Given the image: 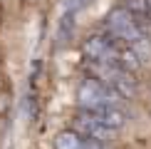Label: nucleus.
<instances>
[{"label":"nucleus","instance_id":"f257e3e1","mask_svg":"<svg viewBox=\"0 0 151 149\" xmlns=\"http://www.w3.org/2000/svg\"><path fill=\"white\" fill-rule=\"evenodd\" d=\"M77 104L82 109L97 112V109L106 107V104H122V97L109 85L99 82L94 77H84L79 82V87H77Z\"/></svg>","mask_w":151,"mask_h":149},{"label":"nucleus","instance_id":"f03ea898","mask_svg":"<svg viewBox=\"0 0 151 149\" xmlns=\"http://www.w3.org/2000/svg\"><path fill=\"white\" fill-rule=\"evenodd\" d=\"M106 33L114 42H124V45H134L139 37H144V27L134 20V15L127 10V5H116L114 10L106 15Z\"/></svg>","mask_w":151,"mask_h":149},{"label":"nucleus","instance_id":"39448f33","mask_svg":"<svg viewBox=\"0 0 151 149\" xmlns=\"http://www.w3.org/2000/svg\"><path fill=\"white\" fill-rule=\"evenodd\" d=\"M94 114H97L111 132H116V129H122L124 124H127V109H124L122 104H106V107L97 109Z\"/></svg>","mask_w":151,"mask_h":149},{"label":"nucleus","instance_id":"0eeeda50","mask_svg":"<svg viewBox=\"0 0 151 149\" xmlns=\"http://www.w3.org/2000/svg\"><path fill=\"white\" fill-rule=\"evenodd\" d=\"M114 62H116L119 67H122L124 72H131V74H134V72L141 67V62H144V60L139 57V55H136V50L131 47V45H127V47H119V50H116Z\"/></svg>","mask_w":151,"mask_h":149},{"label":"nucleus","instance_id":"7ed1b4c3","mask_svg":"<svg viewBox=\"0 0 151 149\" xmlns=\"http://www.w3.org/2000/svg\"><path fill=\"white\" fill-rule=\"evenodd\" d=\"M72 129H74V132H79L82 137H87V139H99V142H106L111 137V129L106 127L94 112H89V109H79L77 112Z\"/></svg>","mask_w":151,"mask_h":149},{"label":"nucleus","instance_id":"423d86ee","mask_svg":"<svg viewBox=\"0 0 151 149\" xmlns=\"http://www.w3.org/2000/svg\"><path fill=\"white\" fill-rule=\"evenodd\" d=\"M111 90L116 92L122 99H134L136 97V92H139V85H136V80H134V74L131 72H119L116 74V80L111 82Z\"/></svg>","mask_w":151,"mask_h":149},{"label":"nucleus","instance_id":"6e6552de","mask_svg":"<svg viewBox=\"0 0 151 149\" xmlns=\"http://www.w3.org/2000/svg\"><path fill=\"white\" fill-rule=\"evenodd\" d=\"M55 149H84V137L74 129H65L55 137Z\"/></svg>","mask_w":151,"mask_h":149},{"label":"nucleus","instance_id":"1a4fd4ad","mask_svg":"<svg viewBox=\"0 0 151 149\" xmlns=\"http://www.w3.org/2000/svg\"><path fill=\"white\" fill-rule=\"evenodd\" d=\"M127 10L134 15V20L141 25H146L151 20V0H129L127 3Z\"/></svg>","mask_w":151,"mask_h":149},{"label":"nucleus","instance_id":"20e7f679","mask_svg":"<svg viewBox=\"0 0 151 149\" xmlns=\"http://www.w3.org/2000/svg\"><path fill=\"white\" fill-rule=\"evenodd\" d=\"M82 50H84L87 60L89 62H114L116 57V45L111 37H104V35H92L84 40V45H82Z\"/></svg>","mask_w":151,"mask_h":149}]
</instances>
